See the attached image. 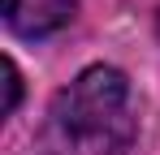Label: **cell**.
<instances>
[{"mask_svg":"<svg viewBox=\"0 0 160 155\" xmlns=\"http://www.w3.org/2000/svg\"><path fill=\"white\" fill-rule=\"evenodd\" d=\"M134 142L130 82L112 65L82 69L48 108L43 151L48 155H121Z\"/></svg>","mask_w":160,"mask_h":155,"instance_id":"6da1fadb","label":"cell"},{"mask_svg":"<svg viewBox=\"0 0 160 155\" xmlns=\"http://www.w3.org/2000/svg\"><path fill=\"white\" fill-rule=\"evenodd\" d=\"M78 0H4V26L22 39H48L69 26Z\"/></svg>","mask_w":160,"mask_h":155,"instance_id":"7a4b0ae2","label":"cell"},{"mask_svg":"<svg viewBox=\"0 0 160 155\" xmlns=\"http://www.w3.org/2000/svg\"><path fill=\"white\" fill-rule=\"evenodd\" d=\"M22 99V78H18V65L4 56V112H13Z\"/></svg>","mask_w":160,"mask_h":155,"instance_id":"3957f363","label":"cell"}]
</instances>
